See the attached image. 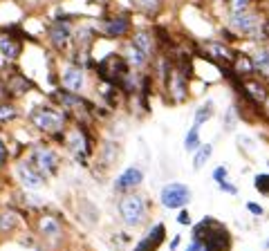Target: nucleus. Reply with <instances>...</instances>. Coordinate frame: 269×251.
Returning a JSON list of instances; mask_svg holds the SVG:
<instances>
[{
    "label": "nucleus",
    "mask_w": 269,
    "mask_h": 251,
    "mask_svg": "<svg viewBox=\"0 0 269 251\" xmlns=\"http://www.w3.org/2000/svg\"><path fill=\"white\" fill-rule=\"evenodd\" d=\"M30 121L34 123L41 133L54 134L56 139H63L65 137L63 128H65V123H67V112L56 110V108H50V105H41V108L32 110Z\"/></svg>",
    "instance_id": "f257e3e1"
},
{
    "label": "nucleus",
    "mask_w": 269,
    "mask_h": 251,
    "mask_svg": "<svg viewBox=\"0 0 269 251\" xmlns=\"http://www.w3.org/2000/svg\"><path fill=\"white\" fill-rule=\"evenodd\" d=\"M263 16L260 12L256 9H245V12H238V14H229V27L235 32L238 36H247L252 41H258L263 38Z\"/></svg>",
    "instance_id": "f03ea898"
},
{
    "label": "nucleus",
    "mask_w": 269,
    "mask_h": 251,
    "mask_svg": "<svg viewBox=\"0 0 269 251\" xmlns=\"http://www.w3.org/2000/svg\"><path fill=\"white\" fill-rule=\"evenodd\" d=\"M202 227L206 229V234L202 231L200 235H193L195 240L202 242V251H229L231 249V235H229V231L220 222L204 218Z\"/></svg>",
    "instance_id": "7ed1b4c3"
},
{
    "label": "nucleus",
    "mask_w": 269,
    "mask_h": 251,
    "mask_svg": "<svg viewBox=\"0 0 269 251\" xmlns=\"http://www.w3.org/2000/svg\"><path fill=\"white\" fill-rule=\"evenodd\" d=\"M130 72V65L126 63L121 54H108L105 59H101V63L97 65V74L103 79L108 85H119L121 79Z\"/></svg>",
    "instance_id": "20e7f679"
},
{
    "label": "nucleus",
    "mask_w": 269,
    "mask_h": 251,
    "mask_svg": "<svg viewBox=\"0 0 269 251\" xmlns=\"http://www.w3.org/2000/svg\"><path fill=\"white\" fill-rule=\"evenodd\" d=\"M119 216L128 227H139L141 222L146 220V200L137 193L123 195L119 200Z\"/></svg>",
    "instance_id": "39448f33"
},
{
    "label": "nucleus",
    "mask_w": 269,
    "mask_h": 251,
    "mask_svg": "<svg viewBox=\"0 0 269 251\" xmlns=\"http://www.w3.org/2000/svg\"><path fill=\"white\" fill-rule=\"evenodd\" d=\"M63 141H65V146H67V151L79 159V164H88L85 159H88V155L92 152V139H90V134L85 133L83 126L72 128L70 133L63 137Z\"/></svg>",
    "instance_id": "423d86ee"
},
{
    "label": "nucleus",
    "mask_w": 269,
    "mask_h": 251,
    "mask_svg": "<svg viewBox=\"0 0 269 251\" xmlns=\"http://www.w3.org/2000/svg\"><path fill=\"white\" fill-rule=\"evenodd\" d=\"M30 162L41 170L43 175H54V173L59 170V155H56V151H54L52 146H47V144H36V146H32Z\"/></svg>",
    "instance_id": "0eeeda50"
},
{
    "label": "nucleus",
    "mask_w": 269,
    "mask_h": 251,
    "mask_svg": "<svg viewBox=\"0 0 269 251\" xmlns=\"http://www.w3.org/2000/svg\"><path fill=\"white\" fill-rule=\"evenodd\" d=\"M159 200H162V204L166 209H182V206H186L191 202V188L180 184V182H170V184H166L162 188Z\"/></svg>",
    "instance_id": "6e6552de"
},
{
    "label": "nucleus",
    "mask_w": 269,
    "mask_h": 251,
    "mask_svg": "<svg viewBox=\"0 0 269 251\" xmlns=\"http://www.w3.org/2000/svg\"><path fill=\"white\" fill-rule=\"evenodd\" d=\"M101 30H103V34L108 38H123V36L130 34L133 23H130V16H126V14H115L110 18H103Z\"/></svg>",
    "instance_id": "1a4fd4ad"
},
{
    "label": "nucleus",
    "mask_w": 269,
    "mask_h": 251,
    "mask_svg": "<svg viewBox=\"0 0 269 251\" xmlns=\"http://www.w3.org/2000/svg\"><path fill=\"white\" fill-rule=\"evenodd\" d=\"M16 175H18V180H20V184H23L25 188H41L43 184H45V175L36 168L30 159L16 164Z\"/></svg>",
    "instance_id": "9d476101"
},
{
    "label": "nucleus",
    "mask_w": 269,
    "mask_h": 251,
    "mask_svg": "<svg viewBox=\"0 0 269 251\" xmlns=\"http://www.w3.org/2000/svg\"><path fill=\"white\" fill-rule=\"evenodd\" d=\"M61 83H63L65 90H70V92H81L83 85H85V70H83V65H67L61 74Z\"/></svg>",
    "instance_id": "9b49d317"
},
{
    "label": "nucleus",
    "mask_w": 269,
    "mask_h": 251,
    "mask_svg": "<svg viewBox=\"0 0 269 251\" xmlns=\"http://www.w3.org/2000/svg\"><path fill=\"white\" fill-rule=\"evenodd\" d=\"M47 38H50V43H52L56 50H65L67 43L72 41L70 23H65V20H54V23L47 27Z\"/></svg>",
    "instance_id": "f8f14e48"
},
{
    "label": "nucleus",
    "mask_w": 269,
    "mask_h": 251,
    "mask_svg": "<svg viewBox=\"0 0 269 251\" xmlns=\"http://www.w3.org/2000/svg\"><path fill=\"white\" fill-rule=\"evenodd\" d=\"M0 54L7 61H16L23 54V41L20 36H14V32L5 30V34H0Z\"/></svg>",
    "instance_id": "ddd939ff"
},
{
    "label": "nucleus",
    "mask_w": 269,
    "mask_h": 251,
    "mask_svg": "<svg viewBox=\"0 0 269 251\" xmlns=\"http://www.w3.org/2000/svg\"><path fill=\"white\" fill-rule=\"evenodd\" d=\"M130 43H133L137 50H141L148 59H152L155 52H157V38H155V32H151V30L134 32V34L130 36Z\"/></svg>",
    "instance_id": "4468645a"
},
{
    "label": "nucleus",
    "mask_w": 269,
    "mask_h": 251,
    "mask_svg": "<svg viewBox=\"0 0 269 251\" xmlns=\"http://www.w3.org/2000/svg\"><path fill=\"white\" fill-rule=\"evenodd\" d=\"M34 88V83L23 76L20 72H12L7 76V83H5V90H7V97H23L25 92H30Z\"/></svg>",
    "instance_id": "2eb2a0df"
},
{
    "label": "nucleus",
    "mask_w": 269,
    "mask_h": 251,
    "mask_svg": "<svg viewBox=\"0 0 269 251\" xmlns=\"http://www.w3.org/2000/svg\"><path fill=\"white\" fill-rule=\"evenodd\" d=\"M141 180H144L141 168L130 166V168H126L121 175L115 180V191H130V188H137L141 184Z\"/></svg>",
    "instance_id": "dca6fc26"
},
{
    "label": "nucleus",
    "mask_w": 269,
    "mask_h": 251,
    "mask_svg": "<svg viewBox=\"0 0 269 251\" xmlns=\"http://www.w3.org/2000/svg\"><path fill=\"white\" fill-rule=\"evenodd\" d=\"M38 234L47 240H59L63 235V224L54 216H41L38 218Z\"/></svg>",
    "instance_id": "f3484780"
},
{
    "label": "nucleus",
    "mask_w": 269,
    "mask_h": 251,
    "mask_svg": "<svg viewBox=\"0 0 269 251\" xmlns=\"http://www.w3.org/2000/svg\"><path fill=\"white\" fill-rule=\"evenodd\" d=\"M204 50H206V56H209L211 61H224V63L231 65V61L235 59V52L227 45V43L209 41V43L204 45Z\"/></svg>",
    "instance_id": "a211bd4d"
},
{
    "label": "nucleus",
    "mask_w": 269,
    "mask_h": 251,
    "mask_svg": "<svg viewBox=\"0 0 269 251\" xmlns=\"http://www.w3.org/2000/svg\"><path fill=\"white\" fill-rule=\"evenodd\" d=\"M164 235H166L164 224H155V227L148 231L146 238L139 240V245L134 247V251H155L162 242H164Z\"/></svg>",
    "instance_id": "6ab92c4d"
},
{
    "label": "nucleus",
    "mask_w": 269,
    "mask_h": 251,
    "mask_svg": "<svg viewBox=\"0 0 269 251\" xmlns=\"http://www.w3.org/2000/svg\"><path fill=\"white\" fill-rule=\"evenodd\" d=\"M130 7L148 18H157L164 9V0H130Z\"/></svg>",
    "instance_id": "aec40b11"
},
{
    "label": "nucleus",
    "mask_w": 269,
    "mask_h": 251,
    "mask_svg": "<svg viewBox=\"0 0 269 251\" xmlns=\"http://www.w3.org/2000/svg\"><path fill=\"white\" fill-rule=\"evenodd\" d=\"M121 56L126 59V63L130 65V70H141V67H146L148 61H151L146 54L141 52V50H137L133 43H128V45H126V50H123Z\"/></svg>",
    "instance_id": "412c9836"
},
{
    "label": "nucleus",
    "mask_w": 269,
    "mask_h": 251,
    "mask_svg": "<svg viewBox=\"0 0 269 251\" xmlns=\"http://www.w3.org/2000/svg\"><path fill=\"white\" fill-rule=\"evenodd\" d=\"M253 67L258 74H263L265 79H269V47H258L256 52L252 54Z\"/></svg>",
    "instance_id": "4be33fe9"
},
{
    "label": "nucleus",
    "mask_w": 269,
    "mask_h": 251,
    "mask_svg": "<svg viewBox=\"0 0 269 251\" xmlns=\"http://www.w3.org/2000/svg\"><path fill=\"white\" fill-rule=\"evenodd\" d=\"M200 146H202V144H200V126H193V128L186 133V137H184V151L193 152V151H198Z\"/></svg>",
    "instance_id": "5701e85b"
},
{
    "label": "nucleus",
    "mask_w": 269,
    "mask_h": 251,
    "mask_svg": "<svg viewBox=\"0 0 269 251\" xmlns=\"http://www.w3.org/2000/svg\"><path fill=\"white\" fill-rule=\"evenodd\" d=\"M213 155V146L211 144H206V146H200L198 151H195V159H193V168L200 170L202 166H204L206 162H209V157Z\"/></svg>",
    "instance_id": "b1692460"
},
{
    "label": "nucleus",
    "mask_w": 269,
    "mask_h": 251,
    "mask_svg": "<svg viewBox=\"0 0 269 251\" xmlns=\"http://www.w3.org/2000/svg\"><path fill=\"white\" fill-rule=\"evenodd\" d=\"M211 117H213V101H206V103H202L198 110H195V126L206 123Z\"/></svg>",
    "instance_id": "393cba45"
},
{
    "label": "nucleus",
    "mask_w": 269,
    "mask_h": 251,
    "mask_svg": "<svg viewBox=\"0 0 269 251\" xmlns=\"http://www.w3.org/2000/svg\"><path fill=\"white\" fill-rule=\"evenodd\" d=\"M16 117H18L16 105L9 103V101H0V121L7 123V121H14Z\"/></svg>",
    "instance_id": "a878e982"
},
{
    "label": "nucleus",
    "mask_w": 269,
    "mask_h": 251,
    "mask_svg": "<svg viewBox=\"0 0 269 251\" xmlns=\"http://www.w3.org/2000/svg\"><path fill=\"white\" fill-rule=\"evenodd\" d=\"M16 229V216L14 213H2L0 216V234H9Z\"/></svg>",
    "instance_id": "bb28decb"
},
{
    "label": "nucleus",
    "mask_w": 269,
    "mask_h": 251,
    "mask_svg": "<svg viewBox=\"0 0 269 251\" xmlns=\"http://www.w3.org/2000/svg\"><path fill=\"white\" fill-rule=\"evenodd\" d=\"M83 204H85V209H88V211H85V213L81 211V216H79V218H81V220L85 222V224H94V222H97V216H99L97 206L90 204V202H83Z\"/></svg>",
    "instance_id": "cd10ccee"
},
{
    "label": "nucleus",
    "mask_w": 269,
    "mask_h": 251,
    "mask_svg": "<svg viewBox=\"0 0 269 251\" xmlns=\"http://www.w3.org/2000/svg\"><path fill=\"white\" fill-rule=\"evenodd\" d=\"M253 186L263 193V195H269V175H258L256 180H253Z\"/></svg>",
    "instance_id": "c85d7f7f"
},
{
    "label": "nucleus",
    "mask_w": 269,
    "mask_h": 251,
    "mask_svg": "<svg viewBox=\"0 0 269 251\" xmlns=\"http://www.w3.org/2000/svg\"><path fill=\"white\" fill-rule=\"evenodd\" d=\"M227 175H229L227 166H218V168L213 170V180H216V182H222V180H227Z\"/></svg>",
    "instance_id": "c756f323"
},
{
    "label": "nucleus",
    "mask_w": 269,
    "mask_h": 251,
    "mask_svg": "<svg viewBox=\"0 0 269 251\" xmlns=\"http://www.w3.org/2000/svg\"><path fill=\"white\" fill-rule=\"evenodd\" d=\"M218 186H220V191H224V193H231V195H235V193H238V188H235L234 184H229L227 180L218 182Z\"/></svg>",
    "instance_id": "7c9ffc66"
},
{
    "label": "nucleus",
    "mask_w": 269,
    "mask_h": 251,
    "mask_svg": "<svg viewBox=\"0 0 269 251\" xmlns=\"http://www.w3.org/2000/svg\"><path fill=\"white\" fill-rule=\"evenodd\" d=\"M7 159H9V151H7V146L0 141V166H5Z\"/></svg>",
    "instance_id": "2f4dec72"
},
{
    "label": "nucleus",
    "mask_w": 269,
    "mask_h": 251,
    "mask_svg": "<svg viewBox=\"0 0 269 251\" xmlns=\"http://www.w3.org/2000/svg\"><path fill=\"white\" fill-rule=\"evenodd\" d=\"M247 209L252 211L253 216H263V206L256 204V202H249V204H247Z\"/></svg>",
    "instance_id": "473e14b6"
},
{
    "label": "nucleus",
    "mask_w": 269,
    "mask_h": 251,
    "mask_svg": "<svg viewBox=\"0 0 269 251\" xmlns=\"http://www.w3.org/2000/svg\"><path fill=\"white\" fill-rule=\"evenodd\" d=\"M177 222H180V224H191V216H188L186 211H182L180 218H177Z\"/></svg>",
    "instance_id": "72a5a7b5"
},
{
    "label": "nucleus",
    "mask_w": 269,
    "mask_h": 251,
    "mask_svg": "<svg viewBox=\"0 0 269 251\" xmlns=\"http://www.w3.org/2000/svg\"><path fill=\"white\" fill-rule=\"evenodd\" d=\"M186 251H202V242H200V240H195V238H193V242H191V247H188Z\"/></svg>",
    "instance_id": "f704fd0d"
},
{
    "label": "nucleus",
    "mask_w": 269,
    "mask_h": 251,
    "mask_svg": "<svg viewBox=\"0 0 269 251\" xmlns=\"http://www.w3.org/2000/svg\"><path fill=\"white\" fill-rule=\"evenodd\" d=\"M267 247H269V240H267Z\"/></svg>",
    "instance_id": "c9c22d12"
},
{
    "label": "nucleus",
    "mask_w": 269,
    "mask_h": 251,
    "mask_svg": "<svg viewBox=\"0 0 269 251\" xmlns=\"http://www.w3.org/2000/svg\"><path fill=\"white\" fill-rule=\"evenodd\" d=\"M222 2H224V0H222Z\"/></svg>",
    "instance_id": "e433bc0d"
}]
</instances>
